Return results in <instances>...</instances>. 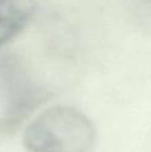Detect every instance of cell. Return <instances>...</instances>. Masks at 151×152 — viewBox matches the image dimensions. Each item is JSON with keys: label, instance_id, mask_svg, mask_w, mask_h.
I'll use <instances>...</instances> for the list:
<instances>
[{"label": "cell", "instance_id": "6da1fadb", "mask_svg": "<svg viewBox=\"0 0 151 152\" xmlns=\"http://www.w3.org/2000/svg\"><path fill=\"white\" fill-rule=\"evenodd\" d=\"M95 136V128L84 113L56 105L28 124L23 142L29 152H91Z\"/></svg>", "mask_w": 151, "mask_h": 152}, {"label": "cell", "instance_id": "7a4b0ae2", "mask_svg": "<svg viewBox=\"0 0 151 152\" xmlns=\"http://www.w3.org/2000/svg\"><path fill=\"white\" fill-rule=\"evenodd\" d=\"M35 13V0H0V47L20 34Z\"/></svg>", "mask_w": 151, "mask_h": 152}, {"label": "cell", "instance_id": "3957f363", "mask_svg": "<svg viewBox=\"0 0 151 152\" xmlns=\"http://www.w3.org/2000/svg\"><path fill=\"white\" fill-rule=\"evenodd\" d=\"M130 11L138 20L151 27V0H127Z\"/></svg>", "mask_w": 151, "mask_h": 152}]
</instances>
